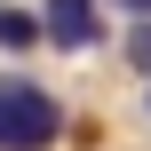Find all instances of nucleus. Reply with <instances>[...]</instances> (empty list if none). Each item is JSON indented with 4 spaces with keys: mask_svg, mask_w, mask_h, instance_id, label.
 Masks as SVG:
<instances>
[{
    "mask_svg": "<svg viewBox=\"0 0 151 151\" xmlns=\"http://www.w3.org/2000/svg\"><path fill=\"white\" fill-rule=\"evenodd\" d=\"M40 40V8H0V48H32Z\"/></svg>",
    "mask_w": 151,
    "mask_h": 151,
    "instance_id": "7ed1b4c3",
    "label": "nucleus"
},
{
    "mask_svg": "<svg viewBox=\"0 0 151 151\" xmlns=\"http://www.w3.org/2000/svg\"><path fill=\"white\" fill-rule=\"evenodd\" d=\"M64 135V104L32 80H0V151H48Z\"/></svg>",
    "mask_w": 151,
    "mask_h": 151,
    "instance_id": "f257e3e1",
    "label": "nucleus"
},
{
    "mask_svg": "<svg viewBox=\"0 0 151 151\" xmlns=\"http://www.w3.org/2000/svg\"><path fill=\"white\" fill-rule=\"evenodd\" d=\"M40 40H56V48H96V40H104L96 0H40Z\"/></svg>",
    "mask_w": 151,
    "mask_h": 151,
    "instance_id": "f03ea898",
    "label": "nucleus"
},
{
    "mask_svg": "<svg viewBox=\"0 0 151 151\" xmlns=\"http://www.w3.org/2000/svg\"><path fill=\"white\" fill-rule=\"evenodd\" d=\"M119 8H127V16H151V0H119Z\"/></svg>",
    "mask_w": 151,
    "mask_h": 151,
    "instance_id": "39448f33",
    "label": "nucleus"
},
{
    "mask_svg": "<svg viewBox=\"0 0 151 151\" xmlns=\"http://www.w3.org/2000/svg\"><path fill=\"white\" fill-rule=\"evenodd\" d=\"M127 64H143V72H151V16L135 24V32H127Z\"/></svg>",
    "mask_w": 151,
    "mask_h": 151,
    "instance_id": "20e7f679",
    "label": "nucleus"
}]
</instances>
